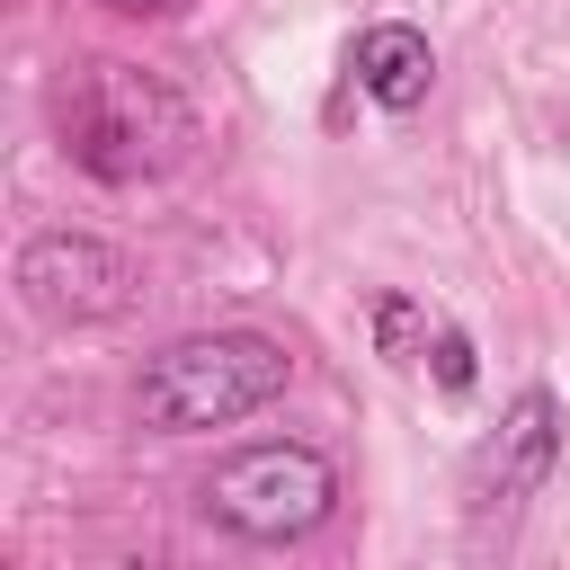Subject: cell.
Here are the masks:
<instances>
[{"mask_svg": "<svg viewBox=\"0 0 570 570\" xmlns=\"http://www.w3.org/2000/svg\"><path fill=\"white\" fill-rule=\"evenodd\" d=\"M45 107H53V142L98 187H151V178H169V169L196 160V107L160 71L125 62V53L62 62V80H53Z\"/></svg>", "mask_w": 570, "mask_h": 570, "instance_id": "cell-1", "label": "cell"}, {"mask_svg": "<svg viewBox=\"0 0 570 570\" xmlns=\"http://www.w3.org/2000/svg\"><path fill=\"white\" fill-rule=\"evenodd\" d=\"M285 383H294L285 338H267V330H187V338L142 356L134 419L151 436H205V428H240V419L276 410Z\"/></svg>", "mask_w": 570, "mask_h": 570, "instance_id": "cell-2", "label": "cell"}, {"mask_svg": "<svg viewBox=\"0 0 570 570\" xmlns=\"http://www.w3.org/2000/svg\"><path fill=\"white\" fill-rule=\"evenodd\" d=\"M561 445H570V410H561L552 383H525V392L499 410V428L472 445V463H463V561H472V570H499V561H508L525 508H534L543 481L561 472Z\"/></svg>", "mask_w": 570, "mask_h": 570, "instance_id": "cell-3", "label": "cell"}, {"mask_svg": "<svg viewBox=\"0 0 570 570\" xmlns=\"http://www.w3.org/2000/svg\"><path fill=\"white\" fill-rule=\"evenodd\" d=\"M338 463L312 436H258L205 472V517L240 543H303L338 517Z\"/></svg>", "mask_w": 570, "mask_h": 570, "instance_id": "cell-4", "label": "cell"}, {"mask_svg": "<svg viewBox=\"0 0 570 570\" xmlns=\"http://www.w3.org/2000/svg\"><path fill=\"white\" fill-rule=\"evenodd\" d=\"M9 285L36 321L53 330H98V321H125L142 303V267L134 249L98 240V232H27L18 258H9Z\"/></svg>", "mask_w": 570, "mask_h": 570, "instance_id": "cell-5", "label": "cell"}, {"mask_svg": "<svg viewBox=\"0 0 570 570\" xmlns=\"http://www.w3.org/2000/svg\"><path fill=\"white\" fill-rule=\"evenodd\" d=\"M347 80H356V98H374L383 116H410V107H428V89H436V45H428L410 18H374V27H356V45H347Z\"/></svg>", "mask_w": 570, "mask_h": 570, "instance_id": "cell-6", "label": "cell"}, {"mask_svg": "<svg viewBox=\"0 0 570 570\" xmlns=\"http://www.w3.org/2000/svg\"><path fill=\"white\" fill-rule=\"evenodd\" d=\"M365 330H374V356L383 365H428V338H436V312L401 285H374L365 294Z\"/></svg>", "mask_w": 570, "mask_h": 570, "instance_id": "cell-7", "label": "cell"}, {"mask_svg": "<svg viewBox=\"0 0 570 570\" xmlns=\"http://www.w3.org/2000/svg\"><path fill=\"white\" fill-rule=\"evenodd\" d=\"M428 374H436L445 401H463V392L481 383V356H472V338H463L454 321H436V338H428Z\"/></svg>", "mask_w": 570, "mask_h": 570, "instance_id": "cell-8", "label": "cell"}, {"mask_svg": "<svg viewBox=\"0 0 570 570\" xmlns=\"http://www.w3.org/2000/svg\"><path fill=\"white\" fill-rule=\"evenodd\" d=\"M98 9H116V18H178L187 0H98Z\"/></svg>", "mask_w": 570, "mask_h": 570, "instance_id": "cell-9", "label": "cell"}]
</instances>
